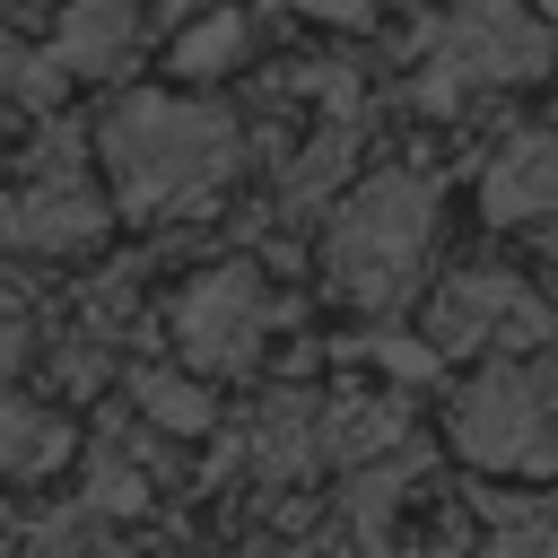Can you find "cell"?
Listing matches in <instances>:
<instances>
[{"label": "cell", "instance_id": "1", "mask_svg": "<svg viewBox=\"0 0 558 558\" xmlns=\"http://www.w3.org/2000/svg\"><path fill=\"white\" fill-rule=\"evenodd\" d=\"M96 157L131 209H157V201L209 192L244 157V131H235V113H218L201 96H122L96 122Z\"/></svg>", "mask_w": 558, "mask_h": 558}, {"label": "cell", "instance_id": "2", "mask_svg": "<svg viewBox=\"0 0 558 558\" xmlns=\"http://www.w3.org/2000/svg\"><path fill=\"white\" fill-rule=\"evenodd\" d=\"M427 227H436V192H427V174H401V166H392V174L357 183L349 209H340L331 235H323L331 288L357 296V305H392V296L418 279V262H427Z\"/></svg>", "mask_w": 558, "mask_h": 558}, {"label": "cell", "instance_id": "3", "mask_svg": "<svg viewBox=\"0 0 558 558\" xmlns=\"http://www.w3.org/2000/svg\"><path fill=\"white\" fill-rule=\"evenodd\" d=\"M453 445L480 471H549L558 462V366H488L453 401Z\"/></svg>", "mask_w": 558, "mask_h": 558}, {"label": "cell", "instance_id": "4", "mask_svg": "<svg viewBox=\"0 0 558 558\" xmlns=\"http://www.w3.org/2000/svg\"><path fill=\"white\" fill-rule=\"evenodd\" d=\"M549 52H558V35H549L523 0H453L445 26H436V78H427V105H462L471 87L541 78Z\"/></svg>", "mask_w": 558, "mask_h": 558}, {"label": "cell", "instance_id": "5", "mask_svg": "<svg viewBox=\"0 0 558 558\" xmlns=\"http://www.w3.org/2000/svg\"><path fill=\"white\" fill-rule=\"evenodd\" d=\"M427 331H436V349H532V340H549L558 323H549V305H541L523 279H506V270H462V279L436 288Z\"/></svg>", "mask_w": 558, "mask_h": 558}, {"label": "cell", "instance_id": "6", "mask_svg": "<svg viewBox=\"0 0 558 558\" xmlns=\"http://www.w3.org/2000/svg\"><path fill=\"white\" fill-rule=\"evenodd\" d=\"M262 331H270V296H262V279H253L244 262L192 279L183 305H174V349H183L192 366H244V357L262 349Z\"/></svg>", "mask_w": 558, "mask_h": 558}, {"label": "cell", "instance_id": "7", "mask_svg": "<svg viewBox=\"0 0 558 558\" xmlns=\"http://www.w3.org/2000/svg\"><path fill=\"white\" fill-rule=\"evenodd\" d=\"M96 227H105V201H96V192L78 183L70 148H52V157L35 166V192H26L17 209H9V235H17V244H44V253H52V244H87Z\"/></svg>", "mask_w": 558, "mask_h": 558}, {"label": "cell", "instance_id": "8", "mask_svg": "<svg viewBox=\"0 0 558 558\" xmlns=\"http://www.w3.org/2000/svg\"><path fill=\"white\" fill-rule=\"evenodd\" d=\"M488 192V218L523 227V218H558V131H523L497 148V166L480 174Z\"/></svg>", "mask_w": 558, "mask_h": 558}, {"label": "cell", "instance_id": "9", "mask_svg": "<svg viewBox=\"0 0 558 558\" xmlns=\"http://www.w3.org/2000/svg\"><path fill=\"white\" fill-rule=\"evenodd\" d=\"M131 0H70V17H61V44H52V61L61 70H105V61H122L131 52Z\"/></svg>", "mask_w": 558, "mask_h": 558}, {"label": "cell", "instance_id": "10", "mask_svg": "<svg viewBox=\"0 0 558 558\" xmlns=\"http://www.w3.org/2000/svg\"><path fill=\"white\" fill-rule=\"evenodd\" d=\"M314 453H323V418L279 392V401L253 418V462H262L270 480H296V471H314Z\"/></svg>", "mask_w": 558, "mask_h": 558}, {"label": "cell", "instance_id": "11", "mask_svg": "<svg viewBox=\"0 0 558 558\" xmlns=\"http://www.w3.org/2000/svg\"><path fill=\"white\" fill-rule=\"evenodd\" d=\"M131 392H140V410H148L166 436H201V427H209V392H201L192 375H174V366H140Z\"/></svg>", "mask_w": 558, "mask_h": 558}, {"label": "cell", "instance_id": "12", "mask_svg": "<svg viewBox=\"0 0 558 558\" xmlns=\"http://www.w3.org/2000/svg\"><path fill=\"white\" fill-rule=\"evenodd\" d=\"M61 445H70L61 418H44V410L0 392V471H44V462H61Z\"/></svg>", "mask_w": 558, "mask_h": 558}, {"label": "cell", "instance_id": "13", "mask_svg": "<svg viewBox=\"0 0 558 558\" xmlns=\"http://www.w3.org/2000/svg\"><path fill=\"white\" fill-rule=\"evenodd\" d=\"M244 52H253V26H244L235 9L201 17L192 35H174V70H192V78H218V70H235Z\"/></svg>", "mask_w": 558, "mask_h": 558}, {"label": "cell", "instance_id": "14", "mask_svg": "<svg viewBox=\"0 0 558 558\" xmlns=\"http://www.w3.org/2000/svg\"><path fill=\"white\" fill-rule=\"evenodd\" d=\"M375 445H401V410L392 401H340L323 418V453H375Z\"/></svg>", "mask_w": 558, "mask_h": 558}, {"label": "cell", "instance_id": "15", "mask_svg": "<svg viewBox=\"0 0 558 558\" xmlns=\"http://www.w3.org/2000/svg\"><path fill=\"white\" fill-rule=\"evenodd\" d=\"M340 166H349V140L340 131H323V148H305L296 166H288V201L305 209V201H323L331 183H340Z\"/></svg>", "mask_w": 558, "mask_h": 558}, {"label": "cell", "instance_id": "16", "mask_svg": "<svg viewBox=\"0 0 558 558\" xmlns=\"http://www.w3.org/2000/svg\"><path fill=\"white\" fill-rule=\"evenodd\" d=\"M87 506H113V514H140L148 506V480L122 462V453H96L87 462Z\"/></svg>", "mask_w": 558, "mask_h": 558}, {"label": "cell", "instance_id": "17", "mask_svg": "<svg viewBox=\"0 0 558 558\" xmlns=\"http://www.w3.org/2000/svg\"><path fill=\"white\" fill-rule=\"evenodd\" d=\"M480 558H558V523H549V514H506V523L480 541Z\"/></svg>", "mask_w": 558, "mask_h": 558}, {"label": "cell", "instance_id": "18", "mask_svg": "<svg viewBox=\"0 0 558 558\" xmlns=\"http://www.w3.org/2000/svg\"><path fill=\"white\" fill-rule=\"evenodd\" d=\"M26 349H35V331H26V314H17L9 296H0V384H9L17 366H26Z\"/></svg>", "mask_w": 558, "mask_h": 558}, {"label": "cell", "instance_id": "19", "mask_svg": "<svg viewBox=\"0 0 558 558\" xmlns=\"http://www.w3.org/2000/svg\"><path fill=\"white\" fill-rule=\"evenodd\" d=\"M366 349H375L384 366H401V375H427V366H436V357H427L418 340H366Z\"/></svg>", "mask_w": 558, "mask_h": 558}, {"label": "cell", "instance_id": "20", "mask_svg": "<svg viewBox=\"0 0 558 558\" xmlns=\"http://www.w3.org/2000/svg\"><path fill=\"white\" fill-rule=\"evenodd\" d=\"M296 9H314V17H331V26H357L375 0H296Z\"/></svg>", "mask_w": 558, "mask_h": 558}, {"label": "cell", "instance_id": "21", "mask_svg": "<svg viewBox=\"0 0 558 558\" xmlns=\"http://www.w3.org/2000/svg\"><path fill=\"white\" fill-rule=\"evenodd\" d=\"M192 9H201V0H166V17H192Z\"/></svg>", "mask_w": 558, "mask_h": 558}, {"label": "cell", "instance_id": "22", "mask_svg": "<svg viewBox=\"0 0 558 558\" xmlns=\"http://www.w3.org/2000/svg\"><path fill=\"white\" fill-rule=\"evenodd\" d=\"M0 9H9V0H0Z\"/></svg>", "mask_w": 558, "mask_h": 558}]
</instances>
